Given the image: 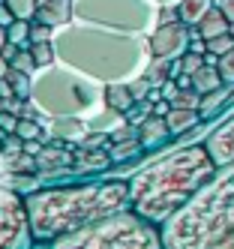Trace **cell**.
Returning <instances> with one entry per match:
<instances>
[{
  "label": "cell",
  "mask_w": 234,
  "mask_h": 249,
  "mask_svg": "<svg viewBox=\"0 0 234 249\" xmlns=\"http://www.w3.org/2000/svg\"><path fill=\"white\" fill-rule=\"evenodd\" d=\"M36 243H51L84 225L132 207L126 180H99L78 186H45L24 195Z\"/></svg>",
  "instance_id": "obj_1"
},
{
  "label": "cell",
  "mask_w": 234,
  "mask_h": 249,
  "mask_svg": "<svg viewBox=\"0 0 234 249\" xmlns=\"http://www.w3.org/2000/svg\"><path fill=\"white\" fill-rule=\"evenodd\" d=\"M216 168L219 165L210 156L207 144H192L162 156L132 174V210L162 228L180 207L192 201V195L216 174Z\"/></svg>",
  "instance_id": "obj_2"
},
{
  "label": "cell",
  "mask_w": 234,
  "mask_h": 249,
  "mask_svg": "<svg viewBox=\"0 0 234 249\" xmlns=\"http://www.w3.org/2000/svg\"><path fill=\"white\" fill-rule=\"evenodd\" d=\"M54 51L57 63L102 84L132 81L147 66L144 54H150L147 42L135 39V33L84 21H69L66 27L54 30Z\"/></svg>",
  "instance_id": "obj_3"
},
{
  "label": "cell",
  "mask_w": 234,
  "mask_h": 249,
  "mask_svg": "<svg viewBox=\"0 0 234 249\" xmlns=\"http://www.w3.org/2000/svg\"><path fill=\"white\" fill-rule=\"evenodd\" d=\"M165 249H234V162L192 195L186 207L162 225Z\"/></svg>",
  "instance_id": "obj_4"
},
{
  "label": "cell",
  "mask_w": 234,
  "mask_h": 249,
  "mask_svg": "<svg viewBox=\"0 0 234 249\" xmlns=\"http://www.w3.org/2000/svg\"><path fill=\"white\" fill-rule=\"evenodd\" d=\"M45 249H165V246H162V228L129 207L51 240L45 243Z\"/></svg>",
  "instance_id": "obj_5"
},
{
  "label": "cell",
  "mask_w": 234,
  "mask_h": 249,
  "mask_svg": "<svg viewBox=\"0 0 234 249\" xmlns=\"http://www.w3.org/2000/svg\"><path fill=\"white\" fill-rule=\"evenodd\" d=\"M30 99L51 117H78L90 111L96 102H105V84L87 78L63 63H54L33 75Z\"/></svg>",
  "instance_id": "obj_6"
},
{
  "label": "cell",
  "mask_w": 234,
  "mask_h": 249,
  "mask_svg": "<svg viewBox=\"0 0 234 249\" xmlns=\"http://www.w3.org/2000/svg\"><path fill=\"white\" fill-rule=\"evenodd\" d=\"M72 9H75V21L123 33H141L150 21H156L153 9L144 0H72Z\"/></svg>",
  "instance_id": "obj_7"
},
{
  "label": "cell",
  "mask_w": 234,
  "mask_h": 249,
  "mask_svg": "<svg viewBox=\"0 0 234 249\" xmlns=\"http://www.w3.org/2000/svg\"><path fill=\"white\" fill-rule=\"evenodd\" d=\"M33 228L24 198L12 186L0 183V249H30Z\"/></svg>",
  "instance_id": "obj_8"
},
{
  "label": "cell",
  "mask_w": 234,
  "mask_h": 249,
  "mask_svg": "<svg viewBox=\"0 0 234 249\" xmlns=\"http://www.w3.org/2000/svg\"><path fill=\"white\" fill-rule=\"evenodd\" d=\"M189 27L183 21H177V24H156V30L150 33V39H147V51H150V57H180V54H186L189 51Z\"/></svg>",
  "instance_id": "obj_9"
},
{
  "label": "cell",
  "mask_w": 234,
  "mask_h": 249,
  "mask_svg": "<svg viewBox=\"0 0 234 249\" xmlns=\"http://www.w3.org/2000/svg\"><path fill=\"white\" fill-rule=\"evenodd\" d=\"M210 156L216 159V165H228L234 162V114L222 123V126H216L210 132V138L204 141Z\"/></svg>",
  "instance_id": "obj_10"
},
{
  "label": "cell",
  "mask_w": 234,
  "mask_h": 249,
  "mask_svg": "<svg viewBox=\"0 0 234 249\" xmlns=\"http://www.w3.org/2000/svg\"><path fill=\"white\" fill-rule=\"evenodd\" d=\"M36 21H45L54 30L66 27L69 21H75V9H72V0H51V3L36 9Z\"/></svg>",
  "instance_id": "obj_11"
},
{
  "label": "cell",
  "mask_w": 234,
  "mask_h": 249,
  "mask_svg": "<svg viewBox=\"0 0 234 249\" xmlns=\"http://www.w3.org/2000/svg\"><path fill=\"white\" fill-rule=\"evenodd\" d=\"M105 108H111L117 114H126L129 108H135V96L129 90V81H111V84H105Z\"/></svg>",
  "instance_id": "obj_12"
},
{
  "label": "cell",
  "mask_w": 234,
  "mask_h": 249,
  "mask_svg": "<svg viewBox=\"0 0 234 249\" xmlns=\"http://www.w3.org/2000/svg\"><path fill=\"white\" fill-rule=\"evenodd\" d=\"M168 135H171V132H168L165 117H156V114H147V120L138 126V138H141L144 147H156V144H162Z\"/></svg>",
  "instance_id": "obj_13"
},
{
  "label": "cell",
  "mask_w": 234,
  "mask_h": 249,
  "mask_svg": "<svg viewBox=\"0 0 234 249\" xmlns=\"http://www.w3.org/2000/svg\"><path fill=\"white\" fill-rule=\"evenodd\" d=\"M195 30L201 33L204 39H213V36H222V33H231V21H228V15L219 6H213L204 18L195 24Z\"/></svg>",
  "instance_id": "obj_14"
},
{
  "label": "cell",
  "mask_w": 234,
  "mask_h": 249,
  "mask_svg": "<svg viewBox=\"0 0 234 249\" xmlns=\"http://www.w3.org/2000/svg\"><path fill=\"white\" fill-rule=\"evenodd\" d=\"M198 120H201V111H198V108H174V105H171V111L165 114V123H168V132L171 135L189 132Z\"/></svg>",
  "instance_id": "obj_15"
},
{
  "label": "cell",
  "mask_w": 234,
  "mask_h": 249,
  "mask_svg": "<svg viewBox=\"0 0 234 249\" xmlns=\"http://www.w3.org/2000/svg\"><path fill=\"white\" fill-rule=\"evenodd\" d=\"M192 87L201 96H207V93H213V90H219V87H228L225 81H222V75H219V69H216V63H204L198 72L192 75Z\"/></svg>",
  "instance_id": "obj_16"
},
{
  "label": "cell",
  "mask_w": 234,
  "mask_h": 249,
  "mask_svg": "<svg viewBox=\"0 0 234 249\" xmlns=\"http://www.w3.org/2000/svg\"><path fill=\"white\" fill-rule=\"evenodd\" d=\"M213 6H216V0H177L180 21H183L186 27H195Z\"/></svg>",
  "instance_id": "obj_17"
},
{
  "label": "cell",
  "mask_w": 234,
  "mask_h": 249,
  "mask_svg": "<svg viewBox=\"0 0 234 249\" xmlns=\"http://www.w3.org/2000/svg\"><path fill=\"white\" fill-rule=\"evenodd\" d=\"M144 78H147L153 87H162L168 78H171V60L168 57H150V63L144 66Z\"/></svg>",
  "instance_id": "obj_18"
},
{
  "label": "cell",
  "mask_w": 234,
  "mask_h": 249,
  "mask_svg": "<svg viewBox=\"0 0 234 249\" xmlns=\"http://www.w3.org/2000/svg\"><path fill=\"white\" fill-rule=\"evenodd\" d=\"M30 51H33V60H36V66H39V69H45V66H54V63H57L54 39H51V42H33V45H30Z\"/></svg>",
  "instance_id": "obj_19"
},
{
  "label": "cell",
  "mask_w": 234,
  "mask_h": 249,
  "mask_svg": "<svg viewBox=\"0 0 234 249\" xmlns=\"http://www.w3.org/2000/svg\"><path fill=\"white\" fill-rule=\"evenodd\" d=\"M30 24H33V21L15 18V21H12V24L6 27V36H9V42L21 45V48H30Z\"/></svg>",
  "instance_id": "obj_20"
},
{
  "label": "cell",
  "mask_w": 234,
  "mask_h": 249,
  "mask_svg": "<svg viewBox=\"0 0 234 249\" xmlns=\"http://www.w3.org/2000/svg\"><path fill=\"white\" fill-rule=\"evenodd\" d=\"M6 6L15 12V18H24V21H33L36 18V0H6Z\"/></svg>",
  "instance_id": "obj_21"
},
{
  "label": "cell",
  "mask_w": 234,
  "mask_h": 249,
  "mask_svg": "<svg viewBox=\"0 0 234 249\" xmlns=\"http://www.w3.org/2000/svg\"><path fill=\"white\" fill-rule=\"evenodd\" d=\"M231 48H234V36H231V33H222V36H213V39H207V54H213V57H222V54H228Z\"/></svg>",
  "instance_id": "obj_22"
},
{
  "label": "cell",
  "mask_w": 234,
  "mask_h": 249,
  "mask_svg": "<svg viewBox=\"0 0 234 249\" xmlns=\"http://www.w3.org/2000/svg\"><path fill=\"white\" fill-rule=\"evenodd\" d=\"M9 66L21 69V72H27V75H36V69H39V66H36V60H33V51H30V48H21V51H18Z\"/></svg>",
  "instance_id": "obj_23"
},
{
  "label": "cell",
  "mask_w": 234,
  "mask_h": 249,
  "mask_svg": "<svg viewBox=\"0 0 234 249\" xmlns=\"http://www.w3.org/2000/svg\"><path fill=\"white\" fill-rule=\"evenodd\" d=\"M129 90H132L135 102H147V99H150V93H153V84L144 78V75H135V78L129 81Z\"/></svg>",
  "instance_id": "obj_24"
},
{
  "label": "cell",
  "mask_w": 234,
  "mask_h": 249,
  "mask_svg": "<svg viewBox=\"0 0 234 249\" xmlns=\"http://www.w3.org/2000/svg\"><path fill=\"white\" fill-rule=\"evenodd\" d=\"M216 69H219V75H222V81L231 87L234 84V48L228 51V54H222V57H216Z\"/></svg>",
  "instance_id": "obj_25"
},
{
  "label": "cell",
  "mask_w": 234,
  "mask_h": 249,
  "mask_svg": "<svg viewBox=\"0 0 234 249\" xmlns=\"http://www.w3.org/2000/svg\"><path fill=\"white\" fill-rule=\"evenodd\" d=\"M51 39H54V27L33 18V24H30V45L33 42H51Z\"/></svg>",
  "instance_id": "obj_26"
},
{
  "label": "cell",
  "mask_w": 234,
  "mask_h": 249,
  "mask_svg": "<svg viewBox=\"0 0 234 249\" xmlns=\"http://www.w3.org/2000/svg\"><path fill=\"white\" fill-rule=\"evenodd\" d=\"M144 144H141V138H132V141H117V144H111V159H123V156H132L138 153Z\"/></svg>",
  "instance_id": "obj_27"
},
{
  "label": "cell",
  "mask_w": 234,
  "mask_h": 249,
  "mask_svg": "<svg viewBox=\"0 0 234 249\" xmlns=\"http://www.w3.org/2000/svg\"><path fill=\"white\" fill-rule=\"evenodd\" d=\"M18 120H21L18 114H12V111H6V108H3V111H0V129H3L6 135H9V132H15V129H18Z\"/></svg>",
  "instance_id": "obj_28"
},
{
  "label": "cell",
  "mask_w": 234,
  "mask_h": 249,
  "mask_svg": "<svg viewBox=\"0 0 234 249\" xmlns=\"http://www.w3.org/2000/svg\"><path fill=\"white\" fill-rule=\"evenodd\" d=\"M15 21V12L6 6V0H3V3H0V24H3V27H9Z\"/></svg>",
  "instance_id": "obj_29"
},
{
  "label": "cell",
  "mask_w": 234,
  "mask_h": 249,
  "mask_svg": "<svg viewBox=\"0 0 234 249\" xmlns=\"http://www.w3.org/2000/svg\"><path fill=\"white\" fill-rule=\"evenodd\" d=\"M216 6L228 15V21H234V0H216Z\"/></svg>",
  "instance_id": "obj_30"
},
{
  "label": "cell",
  "mask_w": 234,
  "mask_h": 249,
  "mask_svg": "<svg viewBox=\"0 0 234 249\" xmlns=\"http://www.w3.org/2000/svg\"><path fill=\"white\" fill-rule=\"evenodd\" d=\"M18 51H21V45H15V42H6V45H3V51H0V54H3V57H6V60L12 63V57L18 54Z\"/></svg>",
  "instance_id": "obj_31"
},
{
  "label": "cell",
  "mask_w": 234,
  "mask_h": 249,
  "mask_svg": "<svg viewBox=\"0 0 234 249\" xmlns=\"http://www.w3.org/2000/svg\"><path fill=\"white\" fill-rule=\"evenodd\" d=\"M6 72H9V60L0 54V78H6Z\"/></svg>",
  "instance_id": "obj_32"
},
{
  "label": "cell",
  "mask_w": 234,
  "mask_h": 249,
  "mask_svg": "<svg viewBox=\"0 0 234 249\" xmlns=\"http://www.w3.org/2000/svg\"><path fill=\"white\" fill-rule=\"evenodd\" d=\"M9 42V36H6V27L3 24H0V51H3V45Z\"/></svg>",
  "instance_id": "obj_33"
},
{
  "label": "cell",
  "mask_w": 234,
  "mask_h": 249,
  "mask_svg": "<svg viewBox=\"0 0 234 249\" xmlns=\"http://www.w3.org/2000/svg\"><path fill=\"white\" fill-rule=\"evenodd\" d=\"M156 3H159V6H165V3H177V0H156Z\"/></svg>",
  "instance_id": "obj_34"
},
{
  "label": "cell",
  "mask_w": 234,
  "mask_h": 249,
  "mask_svg": "<svg viewBox=\"0 0 234 249\" xmlns=\"http://www.w3.org/2000/svg\"><path fill=\"white\" fill-rule=\"evenodd\" d=\"M45 3H51V0H36V6H45Z\"/></svg>",
  "instance_id": "obj_35"
},
{
  "label": "cell",
  "mask_w": 234,
  "mask_h": 249,
  "mask_svg": "<svg viewBox=\"0 0 234 249\" xmlns=\"http://www.w3.org/2000/svg\"><path fill=\"white\" fill-rule=\"evenodd\" d=\"M231 36H234V21H231Z\"/></svg>",
  "instance_id": "obj_36"
}]
</instances>
